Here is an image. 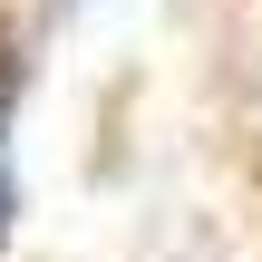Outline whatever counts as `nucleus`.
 <instances>
[{
	"mask_svg": "<svg viewBox=\"0 0 262 262\" xmlns=\"http://www.w3.org/2000/svg\"><path fill=\"white\" fill-rule=\"evenodd\" d=\"M0 107H10V78H0ZM0 243H10V165H0Z\"/></svg>",
	"mask_w": 262,
	"mask_h": 262,
	"instance_id": "obj_1",
	"label": "nucleus"
}]
</instances>
